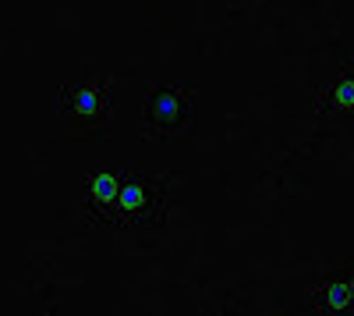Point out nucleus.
<instances>
[{
  "label": "nucleus",
  "instance_id": "obj_6",
  "mask_svg": "<svg viewBox=\"0 0 354 316\" xmlns=\"http://www.w3.org/2000/svg\"><path fill=\"white\" fill-rule=\"evenodd\" d=\"M326 107H333V110H351L354 107V82L351 78H340L326 93Z\"/></svg>",
  "mask_w": 354,
  "mask_h": 316
},
{
  "label": "nucleus",
  "instance_id": "obj_2",
  "mask_svg": "<svg viewBox=\"0 0 354 316\" xmlns=\"http://www.w3.org/2000/svg\"><path fill=\"white\" fill-rule=\"evenodd\" d=\"M110 217L124 220V224H149V220H160V217H163V192L153 188V182L142 178V175H124L121 195H117V207H113Z\"/></svg>",
  "mask_w": 354,
  "mask_h": 316
},
{
  "label": "nucleus",
  "instance_id": "obj_1",
  "mask_svg": "<svg viewBox=\"0 0 354 316\" xmlns=\"http://www.w3.org/2000/svg\"><path fill=\"white\" fill-rule=\"evenodd\" d=\"M142 114H145V128L153 132V139L181 135L185 128H192V89H170V85L145 89Z\"/></svg>",
  "mask_w": 354,
  "mask_h": 316
},
{
  "label": "nucleus",
  "instance_id": "obj_5",
  "mask_svg": "<svg viewBox=\"0 0 354 316\" xmlns=\"http://www.w3.org/2000/svg\"><path fill=\"white\" fill-rule=\"evenodd\" d=\"M351 295H354L351 281H333V284H326V288H319L312 299H315V306H322V309H347V306H351Z\"/></svg>",
  "mask_w": 354,
  "mask_h": 316
},
{
  "label": "nucleus",
  "instance_id": "obj_4",
  "mask_svg": "<svg viewBox=\"0 0 354 316\" xmlns=\"http://www.w3.org/2000/svg\"><path fill=\"white\" fill-rule=\"evenodd\" d=\"M121 185H124V178H121V175H110V170H103V175H93V178L85 182L88 210L100 213V217H110L113 207H117V195H121Z\"/></svg>",
  "mask_w": 354,
  "mask_h": 316
},
{
  "label": "nucleus",
  "instance_id": "obj_3",
  "mask_svg": "<svg viewBox=\"0 0 354 316\" xmlns=\"http://www.w3.org/2000/svg\"><path fill=\"white\" fill-rule=\"evenodd\" d=\"M61 110H71L78 121H103L106 118V85L93 89V85H68L61 89Z\"/></svg>",
  "mask_w": 354,
  "mask_h": 316
}]
</instances>
